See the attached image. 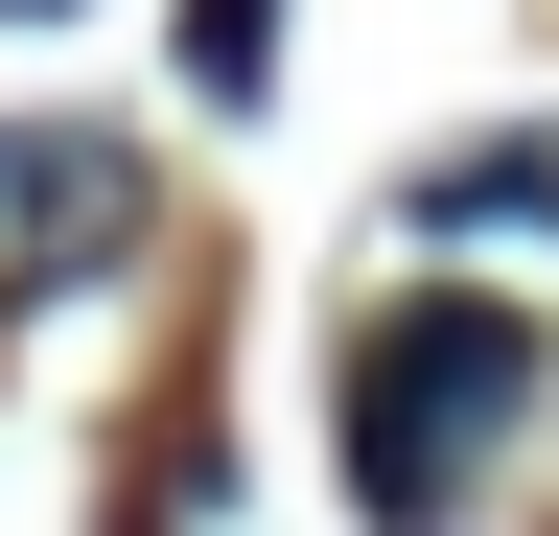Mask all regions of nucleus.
<instances>
[{"label": "nucleus", "instance_id": "nucleus-1", "mask_svg": "<svg viewBox=\"0 0 559 536\" xmlns=\"http://www.w3.org/2000/svg\"><path fill=\"white\" fill-rule=\"evenodd\" d=\"M513 420H536V326L513 303H396L349 350V490H373V536H466Z\"/></svg>", "mask_w": 559, "mask_h": 536}, {"label": "nucleus", "instance_id": "nucleus-2", "mask_svg": "<svg viewBox=\"0 0 559 536\" xmlns=\"http://www.w3.org/2000/svg\"><path fill=\"white\" fill-rule=\"evenodd\" d=\"M117 234H140V164L0 117V303H24V281H117Z\"/></svg>", "mask_w": 559, "mask_h": 536}, {"label": "nucleus", "instance_id": "nucleus-3", "mask_svg": "<svg viewBox=\"0 0 559 536\" xmlns=\"http://www.w3.org/2000/svg\"><path fill=\"white\" fill-rule=\"evenodd\" d=\"M257 24H280V0H187V71H210V94H257V71H280Z\"/></svg>", "mask_w": 559, "mask_h": 536}]
</instances>
